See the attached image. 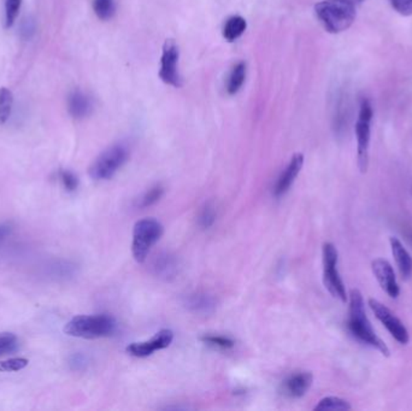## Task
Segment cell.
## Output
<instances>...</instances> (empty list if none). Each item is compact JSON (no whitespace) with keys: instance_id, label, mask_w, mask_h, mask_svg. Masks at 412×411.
I'll return each mask as SVG.
<instances>
[{"instance_id":"cell-1","label":"cell","mask_w":412,"mask_h":411,"mask_svg":"<svg viewBox=\"0 0 412 411\" xmlns=\"http://www.w3.org/2000/svg\"><path fill=\"white\" fill-rule=\"evenodd\" d=\"M347 327H349L350 333L352 334V337L357 339L358 342L378 350V353H381V355L386 357L389 356V353H391L389 348L382 339L378 338V334L375 333V331H374L371 322L369 321L367 313H365L363 296L357 289H352L350 292Z\"/></svg>"},{"instance_id":"cell-2","label":"cell","mask_w":412,"mask_h":411,"mask_svg":"<svg viewBox=\"0 0 412 411\" xmlns=\"http://www.w3.org/2000/svg\"><path fill=\"white\" fill-rule=\"evenodd\" d=\"M314 12L324 30L332 34L349 30L357 16L356 4L351 0H322L314 5Z\"/></svg>"},{"instance_id":"cell-3","label":"cell","mask_w":412,"mask_h":411,"mask_svg":"<svg viewBox=\"0 0 412 411\" xmlns=\"http://www.w3.org/2000/svg\"><path fill=\"white\" fill-rule=\"evenodd\" d=\"M115 331L116 321L108 315H80L64 327V332L70 337L82 339L105 338Z\"/></svg>"},{"instance_id":"cell-4","label":"cell","mask_w":412,"mask_h":411,"mask_svg":"<svg viewBox=\"0 0 412 411\" xmlns=\"http://www.w3.org/2000/svg\"><path fill=\"white\" fill-rule=\"evenodd\" d=\"M163 225L154 219L137 221L133 230L132 254L134 260L143 263L148 258L153 245L161 239Z\"/></svg>"},{"instance_id":"cell-5","label":"cell","mask_w":412,"mask_h":411,"mask_svg":"<svg viewBox=\"0 0 412 411\" xmlns=\"http://www.w3.org/2000/svg\"><path fill=\"white\" fill-rule=\"evenodd\" d=\"M128 157L129 151L122 144L108 147L93 162L89 168V175L97 181L110 180L126 164Z\"/></svg>"},{"instance_id":"cell-6","label":"cell","mask_w":412,"mask_h":411,"mask_svg":"<svg viewBox=\"0 0 412 411\" xmlns=\"http://www.w3.org/2000/svg\"><path fill=\"white\" fill-rule=\"evenodd\" d=\"M373 105L369 99L360 100L358 120L356 123V137H357V158L360 173L368 172L369 147L371 135V120H373Z\"/></svg>"},{"instance_id":"cell-7","label":"cell","mask_w":412,"mask_h":411,"mask_svg":"<svg viewBox=\"0 0 412 411\" xmlns=\"http://www.w3.org/2000/svg\"><path fill=\"white\" fill-rule=\"evenodd\" d=\"M338 250L335 245L325 243L323 245V282L325 289L334 298L343 303L347 302V293L343 279L338 271Z\"/></svg>"},{"instance_id":"cell-8","label":"cell","mask_w":412,"mask_h":411,"mask_svg":"<svg viewBox=\"0 0 412 411\" xmlns=\"http://www.w3.org/2000/svg\"><path fill=\"white\" fill-rule=\"evenodd\" d=\"M179 58L180 51L176 43L172 39L167 40L163 45L159 78L164 84L175 89L182 87L181 75L179 73Z\"/></svg>"},{"instance_id":"cell-9","label":"cell","mask_w":412,"mask_h":411,"mask_svg":"<svg viewBox=\"0 0 412 411\" xmlns=\"http://www.w3.org/2000/svg\"><path fill=\"white\" fill-rule=\"evenodd\" d=\"M369 307L373 310L375 316L378 318V321L382 323L386 327L389 334L393 338L397 340L398 343L402 345H407L410 342V335L407 328L404 326V323L392 313L391 309H388L386 305H383L378 299H369Z\"/></svg>"},{"instance_id":"cell-10","label":"cell","mask_w":412,"mask_h":411,"mask_svg":"<svg viewBox=\"0 0 412 411\" xmlns=\"http://www.w3.org/2000/svg\"><path fill=\"white\" fill-rule=\"evenodd\" d=\"M174 333L170 329L159 331L152 339L143 343H132L127 346V353L133 357L145 358L151 356L156 351L164 350L172 345Z\"/></svg>"},{"instance_id":"cell-11","label":"cell","mask_w":412,"mask_h":411,"mask_svg":"<svg viewBox=\"0 0 412 411\" xmlns=\"http://www.w3.org/2000/svg\"><path fill=\"white\" fill-rule=\"evenodd\" d=\"M371 269H373L374 275L381 286V289L391 298H398L400 294V289H399L396 273H394L391 263L383 258H376L371 263Z\"/></svg>"},{"instance_id":"cell-12","label":"cell","mask_w":412,"mask_h":411,"mask_svg":"<svg viewBox=\"0 0 412 411\" xmlns=\"http://www.w3.org/2000/svg\"><path fill=\"white\" fill-rule=\"evenodd\" d=\"M304 166V156L301 153H295V156L292 157L290 163L287 164L285 170L281 173L280 177L277 179L276 185L274 187V196H284L287 191L290 190V186L293 185L297 177L299 175L301 168Z\"/></svg>"},{"instance_id":"cell-13","label":"cell","mask_w":412,"mask_h":411,"mask_svg":"<svg viewBox=\"0 0 412 411\" xmlns=\"http://www.w3.org/2000/svg\"><path fill=\"white\" fill-rule=\"evenodd\" d=\"M312 381H314V377L311 373H295L282 382L281 391L288 398H293V399L301 398L306 395V392L309 391Z\"/></svg>"},{"instance_id":"cell-14","label":"cell","mask_w":412,"mask_h":411,"mask_svg":"<svg viewBox=\"0 0 412 411\" xmlns=\"http://www.w3.org/2000/svg\"><path fill=\"white\" fill-rule=\"evenodd\" d=\"M183 304L192 313L209 315L215 311L217 300L211 294L205 292H194V293L187 294Z\"/></svg>"},{"instance_id":"cell-15","label":"cell","mask_w":412,"mask_h":411,"mask_svg":"<svg viewBox=\"0 0 412 411\" xmlns=\"http://www.w3.org/2000/svg\"><path fill=\"white\" fill-rule=\"evenodd\" d=\"M69 113L76 118V120H82L87 118L93 110V102L89 96L80 91L75 89L73 91L68 98Z\"/></svg>"},{"instance_id":"cell-16","label":"cell","mask_w":412,"mask_h":411,"mask_svg":"<svg viewBox=\"0 0 412 411\" xmlns=\"http://www.w3.org/2000/svg\"><path fill=\"white\" fill-rule=\"evenodd\" d=\"M391 243V250H392V255L396 260L397 263L398 269L399 273L402 275V278L404 280H409L412 276V257L407 249L404 247V245L402 244V241L392 236L389 239Z\"/></svg>"},{"instance_id":"cell-17","label":"cell","mask_w":412,"mask_h":411,"mask_svg":"<svg viewBox=\"0 0 412 411\" xmlns=\"http://www.w3.org/2000/svg\"><path fill=\"white\" fill-rule=\"evenodd\" d=\"M44 276L52 280H68L78 271V265L65 260H54L43 268Z\"/></svg>"},{"instance_id":"cell-18","label":"cell","mask_w":412,"mask_h":411,"mask_svg":"<svg viewBox=\"0 0 412 411\" xmlns=\"http://www.w3.org/2000/svg\"><path fill=\"white\" fill-rule=\"evenodd\" d=\"M152 269L161 279L170 280L179 273V262L175 256L161 254L153 260Z\"/></svg>"},{"instance_id":"cell-19","label":"cell","mask_w":412,"mask_h":411,"mask_svg":"<svg viewBox=\"0 0 412 411\" xmlns=\"http://www.w3.org/2000/svg\"><path fill=\"white\" fill-rule=\"evenodd\" d=\"M246 28H247V22L244 17L238 15L231 16L226 21L225 27H223V32H222L223 38L227 41L233 43L245 33Z\"/></svg>"},{"instance_id":"cell-20","label":"cell","mask_w":412,"mask_h":411,"mask_svg":"<svg viewBox=\"0 0 412 411\" xmlns=\"http://www.w3.org/2000/svg\"><path fill=\"white\" fill-rule=\"evenodd\" d=\"M245 78L246 64L244 62H239L234 65V68L231 69V74L228 76L226 87L228 94L233 96V94L238 93L245 82Z\"/></svg>"},{"instance_id":"cell-21","label":"cell","mask_w":412,"mask_h":411,"mask_svg":"<svg viewBox=\"0 0 412 411\" xmlns=\"http://www.w3.org/2000/svg\"><path fill=\"white\" fill-rule=\"evenodd\" d=\"M352 406L349 401H345L339 397H325L319 401V404L314 406L316 411H343L351 410Z\"/></svg>"},{"instance_id":"cell-22","label":"cell","mask_w":412,"mask_h":411,"mask_svg":"<svg viewBox=\"0 0 412 411\" xmlns=\"http://www.w3.org/2000/svg\"><path fill=\"white\" fill-rule=\"evenodd\" d=\"M12 107H14V94L10 89L6 87L0 89V126L5 124L11 113H12Z\"/></svg>"},{"instance_id":"cell-23","label":"cell","mask_w":412,"mask_h":411,"mask_svg":"<svg viewBox=\"0 0 412 411\" xmlns=\"http://www.w3.org/2000/svg\"><path fill=\"white\" fill-rule=\"evenodd\" d=\"M93 10L99 20H110L116 12L115 0H93Z\"/></svg>"},{"instance_id":"cell-24","label":"cell","mask_w":412,"mask_h":411,"mask_svg":"<svg viewBox=\"0 0 412 411\" xmlns=\"http://www.w3.org/2000/svg\"><path fill=\"white\" fill-rule=\"evenodd\" d=\"M201 342L207 345V346H211L214 348H218V350H229V348H234V340L225 335H204L201 337Z\"/></svg>"},{"instance_id":"cell-25","label":"cell","mask_w":412,"mask_h":411,"mask_svg":"<svg viewBox=\"0 0 412 411\" xmlns=\"http://www.w3.org/2000/svg\"><path fill=\"white\" fill-rule=\"evenodd\" d=\"M22 0H4V11H5V28H11L15 25L16 20L20 14Z\"/></svg>"},{"instance_id":"cell-26","label":"cell","mask_w":412,"mask_h":411,"mask_svg":"<svg viewBox=\"0 0 412 411\" xmlns=\"http://www.w3.org/2000/svg\"><path fill=\"white\" fill-rule=\"evenodd\" d=\"M164 193V188L161 185L152 187L150 188L139 201V206L140 208H148V206H153L154 203H157L161 198L163 197Z\"/></svg>"},{"instance_id":"cell-27","label":"cell","mask_w":412,"mask_h":411,"mask_svg":"<svg viewBox=\"0 0 412 411\" xmlns=\"http://www.w3.org/2000/svg\"><path fill=\"white\" fill-rule=\"evenodd\" d=\"M216 220V210H215V206L212 204H205V206L201 209L199 217H198V222L201 228H210L214 222Z\"/></svg>"},{"instance_id":"cell-28","label":"cell","mask_w":412,"mask_h":411,"mask_svg":"<svg viewBox=\"0 0 412 411\" xmlns=\"http://www.w3.org/2000/svg\"><path fill=\"white\" fill-rule=\"evenodd\" d=\"M17 346H19V340L14 334H0V357L8 353H14Z\"/></svg>"},{"instance_id":"cell-29","label":"cell","mask_w":412,"mask_h":411,"mask_svg":"<svg viewBox=\"0 0 412 411\" xmlns=\"http://www.w3.org/2000/svg\"><path fill=\"white\" fill-rule=\"evenodd\" d=\"M35 32H36V23H35V20L32 16H27L23 20L21 21L19 33H20L22 39L25 40V41L33 39Z\"/></svg>"},{"instance_id":"cell-30","label":"cell","mask_w":412,"mask_h":411,"mask_svg":"<svg viewBox=\"0 0 412 411\" xmlns=\"http://www.w3.org/2000/svg\"><path fill=\"white\" fill-rule=\"evenodd\" d=\"M28 359L25 358H11L0 362V372H19L28 366Z\"/></svg>"},{"instance_id":"cell-31","label":"cell","mask_w":412,"mask_h":411,"mask_svg":"<svg viewBox=\"0 0 412 411\" xmlns=\"http://www.w3.org/2000/svg\"><path fill=\"white\" fill-rule=\"evenodd\" d=\"M59 179L63 184L64 188L68 192H74L79 187V179L76 177L74 173L69 170H62L59 173Z\"/></svg>"},{"instance_id":"cell-32","label":"cell","mask_w":412,"mask_h":411,"mask_svg":"<svg viewBox=\"0 0 412 411\" xmlns=\"http://www.w3.org/2000/svg\"><path fill=\"white\" fill-rule=\"evenodd\" d=\"M393 9L402 16H412V0H389Z\"/></svg>"},{"instance_id":"cell-33","label":"cell","mask_w":412,"mask_h":411,"mask_svg":"<svg viewBox=\"0 0 412 411\" xmlns=\"http://www.w3.org/2000/svg\"><path fill=\"white\" fill-rule=\"evenodd\" d=\"M69 366L73 370H82L87 366V358L81 353H75L69 358Z\"/></svg>"},{"instance_id":"cell-34","label":"cell","mask_w":412,"mask_h":411,"mask_svg":"<svg viewBox=\"0 0 412 411\" xmlns=\"http://www.w3.org/2000/svg\"><path fill=\"white\" fill-rule=\"evenodd\" d=\"M11 230H12V227L10 225H8V223L0 225V243L10 234Z\"/></svg>"},{"instance_id":"cell-35","label":"cell","mask_w":412,"mask_h":411,"mask_svg":"<svg viewBox=\"0 0 412 411\" xmlns=\"http://www.w3.org/2000/svg\"><path fill=\"white\" fill-rule=\"evenodd\" d=\"M354 4H360V3H363L365 0H351Z\"/></svg>"}]
</instances>
